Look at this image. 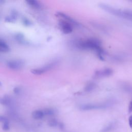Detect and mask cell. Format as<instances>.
I'll return each mask as SVG.
<instances>
[{
	"label": "cell",
	"instance_id": "1",
	"mask_svg": "<svg viewBox=\"0 0 132 132\" xmlns=\"http://www.w3.org/2000/svg\"><path fill=\"white\" fill-rule=\"evenodd\" d=\"M73 45L77 49L83 51H94L98 57L103 60L104 51L101 46V41L96 38H89L85 40L76 39L72 41Z\"/></svg>",
	"mask_w": 132,
	"mask_h": 132
},
{
	"label": "cell",
	"instance_id": "2",
	"mask_svg": "<svg viewBox=\"0 0 132 132\" xmlns=\"http://www.w3.org/2000/svg\"><path fill=\"white\" fill-rule=\"evenodd\" d=\"M98 6L104 11L114 16L132 22V10H131L121 9L103 3L100 4Z\"/></svg>",
	"mask_w": 132,
	"mask_h": 132
},
{
	"label": "cell",
	"instance_id": "3",
	"mask_svg": "<svg viewBox=\"0 0 132 132\" xmlns=\"http://www.w3.org/2000/svg\"><path fill=\"white\" fill-rule=\"evenodd\" d=\"M113 103L112 101H106V102L101 103H88L81 105L79 109L83 111H88L96 109H102L107 108L110 106H112Z\"/></svg>",
	"mask_w": 132,
	"mask_h": 132
},
{
	"label": "cell",
	"instance_id": "4",
	"mask_svg": "<svg viewBox=\"0 0 132 132\" xmlns=\"http://www.w3.org/2000/svg\"><path fill=\"white\" fill-rule=\"evenodd\" d=\"M56 15L58 18H60V19L64 20L70 23L74 27H81L82 26V25L79 22L65 13L62 12H57L56 13Z\"/></svg>",
	"mask_w": 132,
	"mask_h": 132
},
{
	"label": "cell",
	"instance_id": "5",
	"mask_svg": "<svg viewBox=\"0 0 132 132\" xmlns=\"http://www.w3.org/2000/svg\"><path fill=\"white\" fill-rule=\"evenodd\" d=\"M58 26L61 31L65 34H70L73 30V26L64 20L60 19L58 22Z\"/></svg>",
	"mask_w": 132,
	"mask_h": 132
},
{
	"label": "cell",
	"instance_id": "6",
	"mask_svg": "<svg viewBox=\"0 0 132 132\" xmlns=\"http://www.w3.org/2000/svg\"><path fill=\"white\" fill-rule=\"evenodd\" d=\"M113 70L110 68H104L97 70L94 74V77L95 78H102L108 77L112 75Z\"/></svg>",
	"mask_w": 132,
	"mask_h": 132
},
{
	"label": "cell",
	"instance_id": "7",
	"mask_svg": "<svg viewBox=\"0 0 132 132\" xmlns=\"http://www.w3.org/2000/svg\"><path fill=\"white\" fill-rule=\"evenodd\" d=\"M24 65V62L20 60H11L7 62V66L13 70H18L22 68Z\"/></svg>",
	"mask_w": 132,
	"mask_h": 132
},
{
	"label": "cell",
	"instance_id": "8",
	"mask_svg": "<svg viewBox=\"0 0 132 132\" xmlns=\"http://www.w3.org/2000/svg\"><path fill=\"white\" fill-rule=\"evenodd\" d=\"M91 24L93 27H94V28H96V29H98L102 32H108V30H107V28L106 27V26H105L104 25H103L99 23L92 22L91 23Z\"/></svg>",
	"mask_w": 132,
	"mask_h": 132
},
{
	"label": "cell",
	"instance_id": "9",
	"mask_svg": "<svg viewBox=\"0 0 132 132\" xmlns=\"http://www.w3.org/2000/svg\"><path fill=\"white\" fill-rule=\"evenodd\" d=\"M44 116L43 110H36L32 112V117L35 120H40L43 118Z\"/></svg>",
	"mask_w": 132,
	"mask_h": 132
},
{
	"label": "cell",
	"instance_id": "10",
	"mask_svg": "<svg viewBox=\"0 0 132 132\" xmlns=\"http://www.w3.org/2000/svg\"><path fill=\"white\" fill-rule=\"evenodd\" d=\"M25 2L29 6L35 9H39L41 8V4L38 0H25Z\"/></svg>",
	"mask_w": 132,
	"mask_h": 132
},
{
	"label": "cell",
	"instance_id": "11",
	"mask_svg": "<svg viewBox=\"0 0 132 132\" xmlns=\"http://www.w3.org/2000/svg\"><path fill=\"white\" fill-rule=\"evenodd\" d=\"M10 47L4 41L0 40V52L7 53L9 52Z\"/></svg>",
	"mask_w": 132,
	"mask_h": 132
},
{
	"label": "cell",
	"instance_id": "12",
	"mask_svg": "<svg viewBox=\"0 0 132 132\" xmlns=\"http://www.w3.org/2000/svg\"><path fill=\"white\" fill-rule=\"evenodd\" d=\"M116 123L114 122H111L104 126L102 129L101 132H109L112 130L116 127Z\"/></svg>",
	"mask_w": 132,
	"mask_h": 132
},
{
	"label": "cell",
	"instance_id": "13",
	"mask_svg": "<svg viewBox=\"0 0 132 132\" xmlns=\"http://www.w3.org/2000/svg\"><path fill=\"white\" fill-rule=\"evenodd\" d=\"M96 85L95 83L92 82H90L88 83L84 88V91L86 92H90L95 89Z\"/></svg>",
	"mask_w": 132,
	"mask_h": 132
},
{
	"label": "cell",
	"instance_id": "14",
	"mask_svg": "<svg viewBox=\"0 0 132 132\" xmlns=\"http://www.w3.org/2000/svg\"><path fill=\"white\" fill-rule=\"evenodd\" d=\"M45 70L43 68H41V69H31L30 70V72L36 75H41L45 72Z\"/></svg>",
	"mask_w": 132,
	"mask_h": 132
},
{
	"label": "cell",
	"instance_id": "15",
	"mask_svg": "<svg viewBox=\"0 0 132 132\" xmlns=\"http://www.w3.org/2000/svg\"><path fill=\"white\" fill-rule=\"evenodd\" d=\"M44 116H51L55 114V110L52 108H45L43 110Z\"/></svg>",
	"mask_w": 132,
	"mask_h": 132
},
{
	"label": "cell",
	"instance_id": "16",
	"mask_svg": "<svg viewBox=\"0 0 132 132\" xmlns=\"http://www.w3.org/2000/svg\"><path fill=\"white\" fill-rule=\"evenodd\" d=\"M58 121L54 119H51L48 122V125L50 127H56L58 125Z\"/></svg>",
	"mask_w": 132,
	"mask_h": 132
},
{
	"label": "cell",
	"instance_id": "17",
	"mask_svg": "<svg viewBox=\"0 0 132 132\" xmlns=\"http://www.w3.org/2000/svg\"><path fill=\"white\" fill-rule=\"evenodd\" d=\"M2 129L5 131H7V130H9L10 126H9L8 121H6V122H5L3 123V126H2Z\"/></svg>",
	"mask_w": 132,
	"mask_h": 132
},
{
	"label": "cell",
	"instance_id": "18",
	"mask_svg": "<svg viewBox=\"0 0 132 132\" xmlns=\"http://www.w3.org/2000/svg\"><path fill=\"white\" fill-rule=\"evenodd\" d=\"M9 104V101L6 98H0V104L3 105H7Z\"/></svg>",
	"mask_w": 132,
	"mask_h": 132
},
{
	"label": "cell",
	"instance_id": "19",
	"mask_svg": "<svg viewBox=\"0 0 132 132\" xmlns=\"http://www.w3.org/2000/svg\"><path fill=\"white\" fill-rule=\"evenodd\" d=\"M128 110L129 113H131L132 112V99L131 100V101L129 102Z\"/></svg>",
	"mask_w": 132,
	"mask_h": 132
},
{
	"label": "cell",
	"instance_id": "20",
	"mask_svg": "<svg viewBox=\"0 0 132 132\" xmlns=\"http://www.w3.org/2000/svg\"><path fill=\"white\" fill-rule=\"evenodd\" d=\"M128 124L130 128L132 129V115L130 116L128 118Z\"/></svg>",
	"mask_w": 132,
	"mask_h": 132
},
{
	"label": "cell",
	"instance_id": "21",
	"mask_svg": "<svg viewBox=\"0 0 132 132\" xmlns=\"http://www.w3.org/2000/svg\"><path fill=\"white\" fill-rule=\"evenodd\" d=\"M6 121H8V120L6 117H5L3 116H0V122L4 123Z\"/></svg>",
	"mask_w": 132,
	"mask_h": 132
},
{
	"label": "cell",
	"instance_id": "22",
	"mask_svg": "<svg viewBox=\"0 0 132 132\" xmlns=\"http://www.w3.org/2000/svg\"><path fill=\"white\" fill-rule=\"evenodd\" d=\"M13 92H14V93H15V94H18V93H19L20 92V91H21V90H20V88H19V87H15L14 89H13Z\"/></svg>",
	"mask_w": 132,
	"mask_h": 132
},
{
	"label": "cell",
	"instance_id": "23",
	"mask_svg": "<svg viewBox=\"0 0 132 132\" xmlns=\"http://www.w3.org/2000/svg\"><path fill=\"white\" fill-rule=\"evenodd\" d=\"M129 2H131V3H132V0H128Z\"/></svg>",
	"mask_w": 132,
	"mask_h": 132
},
{
	"label": "cell",
	"instance_id": "24",
	"mask_svg": "<svg viewBox=\"0 0 132 132\" xmlns=\"http://www.w3.org/2000/svg\"><path fill=\"white\" fill-rule=\"evenodd\" d=\"M2 85V83H1V82L0 81V86H1Z\"/></svg>",
	"mask_w": 132,
	"mask_h": 132
}]
</instances>
